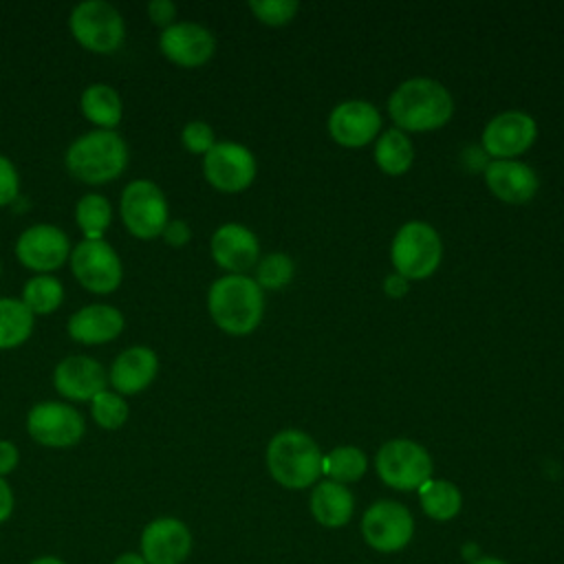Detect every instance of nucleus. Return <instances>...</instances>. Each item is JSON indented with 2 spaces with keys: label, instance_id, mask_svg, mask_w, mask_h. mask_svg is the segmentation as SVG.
Returning a JSON list of instances; mask_svg holds the SVG:
<instances>
[{
  "label": "nucleus",
  "instance_id": "1",
  "mask_svg": "<svg viewBox=\"0 0 564 564\" xmlns=\"http://www.w3.org/2000/svg\"><path fill=\"white\" fill-rule=\"evenodd\" d=\"M388 112L399 130L427 132L449 121L454 99L436 79L414 77L394 88L388 99Z\"/></svg>",
  "mask_w": 564,
  "mask_h": 564
},
{
  "label": "nucleus",
  "instance_id": "2",
  "mask_svg": "<svg viewBox=\"0 0 564 564\" xmlns=\"http://www.w3.org/2000/svg\"><path fill=\"white\" fill-rule=\"evenodd\" d=\"M66 170L82 183L104 185L128 167V145L117 130H88L79 134L64 154Z\"/></svg>",
  "mask_w": 564,
  "mask_h": 564
},
{
  "label": "nucleus",
  "instance_id": "3",
  "mask_svg": "<svg viewBox=\"0 0 564 564\" xmlns=\"http://www.w3.org/2000/svg\"><path fill=\"white\" fill-rule=\"evenodd\" d=\"M207 311L220 330L229 335H249L262 319L264 295L253 278L227 273L212 282Z\"/></svg>",
  "mask_w": 564,
  "mask_h": 564
},
{
  "label": "nucleus",
  "instance_id": "4",
  "mask_svg": "<svg viewBox=\"0 0 564 564\" xmlns=\"http://www.w3.org/2000/svg\"><path fill=\"white\" fill-rule=\"evenodd\" d=\"M324 454L302 430H282L267 445V469L286 489H306L322 476Z\"/></svg>",
  "mask_w": 564,
  "mask_h": 564
},
{
  "label": "nucleus",
  "instance_id": "5",
  "mask_svg": "<svg viewBox=\"0 0 564 564\" xmlns=\"http://www.w3.org/2000/svg\"><path fill=\"white\" fill-rule=\"evenodd\" d=\"M68 29L75 42L97 55L115 53L126 40V22L119 9L106 0H84L73 7Z\"/></svg>",
  "mask_w": 564,
  "mask_h": 564
},
{
  "label": "nucleus",
  "instance_id": "6",
  "mask_svg": "<svg viewBox=\"0 0 564 564\" xmlns=\"http://www.w3.org/2000/svg\"><path fill=\"white\" fill-rule=\"evenodd\" d=\"M119 216L128 234L139 240L159 238L170 220V207L163 189L150 178L130 181L119 200Z\"/></svg>",
  "mask_w": 564,
  "mask_h": 564
},
{
  "label": "nucleus",
  "instance_id": "7",
  "mask_svg": "<svg viewBox=\"0 0 564 564\" xmlns=\"http://www.w3.org/2000/svg\"><path fill=\"white\" fill-rule=\"evenodd\" d=\"M443 245L436 229L423 220L405 223L390 247V260L394 264V273L405 280H423L436 271L441 264Z\"/></svg>",
  "mask_w": 564,
  "mask_h": 564
},
{
  "label": "nucleus",
  "instance_id": "8",
  "mask_svg": "<svg viewBox=\"0 0 564 564\" xmlns=\"http://www.w3.org/2000/svg\"><path fill=\"white\" fill-rule=\"evenodd\" d=\"M375 467L379 478L399 491H419L434 469L430 452L410 438L386 441L375 456Z\"/></svg>",
  "mask_w": 564,
  "mask_h": 564
},
{
  "label": "nucleus",
  "instance_id": "9",
  "mask_svg": "<svg viewBox=\"0 0 564 564\" xmlns=\"http://www.w3.org/2000/svg\"><path fill=\"white\" fill-rule=\"evenodd\" d=\"M70 271L75 280L95 295H108L123 280V262L119 253L104 240H79L70 251Z\"/></svg>",
  "mask_w": 564,
  "mask_h": 564
},
{
  "label": "nucleus",
  "instance_id": "10",
  "mask_svg": "<svg viewBox=\"0 0 564 564\" xmlns=\"http://www.w3.org/2000/svg\"><path fill=\"white\" fill-rule=\"evenodd\" d=\"M29 436L53 449L73 447L82 441L86 432L84 416L77 408L64 401H40L26 414Z\"/></svg>",
  "mask_w": 564,
  "mask_h": 564
},
{
  "label": "nucleus",
  "instance_id": "11",
  "mask_svg": "<svg viewBox=\"0 0 564 564\" xmlns=\"http://www.w3.org/2000/svg\"><path fill=\"white\" fill-rule=\"evenodd\" d=\"M414 518L397 500H377L361 516V538L379 553H397L410 544Z\"/></svg>",
  "mask_w": 564,
  "mask_h": 564
},
{
  "label": "nucleus",
  "instance_id": "12",
  "mask_svg": "<svg viewBox=\"0 0 564 564\" xmlns=\"http://www.w3.org/2000/svg\"><path fill=\"white\" fill-rule=\"evenodd\" d=\"M203 174L212 187L225 194L247 189L256 178V156L236 141H216L203 156Z\"/></svg>",
  "mask_w": 564,
  "mask_h": 564
},
{
  "label": "nucleus",
  "instance_id": "13",
  "mask_svg": "<svg viewBox=\"0 0 564 564\" xmlns=\"http://www.w3.org/2000/svg\"><path fill=\"white\" fill-rule=\"evenodd\" d=\"M70 240L64 229L51 223L26 227L15 240V258L35 273H51L64 267L70 258Z\"/></svg>",
  "mask_w": 564,
  "mask_h": 564
},
{
  "label": "nucleus",
  "instance_id": "14",
  "mask_svg": "<svg viewBox=\"0 0 564 564\" xmlns=\"http://www.w3.org/2000/svg\"><path fill=\"white\" fill-rule=\"evenodd\" d=\"M192 546L194 538L189 527L174 516L150 520L139 538V553L148 564H183Z\"/></svg>",
  "mask_w": 564,
  "mask_h": 564
},
{
  "label": "nucleus",
  "instance_id": "15",
  "mask_svg": "<svg viewBox=\"0 0 564 564\" xmlns=\"http://www.w3.org/2000/svg\"><path fill=\"white\" fill-rule=\"evenodd\" d=\"M159 51L176 66L196 68L212 59L216 51V37L207 26L198 22H174L161 31Z\"/></svg>",
  "mask_w": 564,
  "mask_h": 564
},
{
  "label": "nucleus",
  "instance_id": "16",
  "mask_svg": "<svg viewBox=\"0 0 564 564\" xmlns=\"http://www.w3.org/2000/svg\"><path fill=\"white\" fill-rule=\"evenodd\" d=\"M538 137V123L531 115L507 110L496 115L482 130V148L496 159H513L527 152Z\"/></svg>",
  "mask_w": 564,
  "mask_h": 564
},
{
  "label": "nucleus",
  "instance_id": "17",
  "mask_svg": "<svg viewBox=\"0 0 564 564\" xmlns=\"http://www.w3.org/2000/svg\"><path fill=\"white\" fill-rule=\"evenodd\" d=\"M379 130L381 115L370 101H341L333 108L328 117V132L344 148H361L375 141Z\"/></svg>",
  "mask_w": 564,
  "mask_h": 564
},
{
  "label": "nucleus",
  "instance_id": "18",
  "mask_svg": "<svg viewBox=\"0 0 564 564\" xmlns=\"http://www.w3.org/2000/svg\"><path fill=\"white\" fill-rule=\"evenodd\" d=\"M214 262L234 275H245L258 264L260 242L256 234L240 223L220 225L209 242Z\"/></svg>",
  "mask_w": 564,
  "mask_h": 564
},
{
  "label": "nucleus",
  "instance_id": "19",
  "mask_svg": "<svg viewBox=\"0 0 564 564\" xmlns=\"http://www.w3.org/2000/svg\"><path fill=\"white\" fill-rule=\"evenodd\" d=\"M55 390L68 401L95 399L108 386L106 368L88 355H68L53 370Z\"/></svg>",
  "mask_w": 564,
  "mask_h": 564
},
{
  "label": "nucleus",
  "instance_id": "20",
  "mask_svg": "<svg viewBox=\"0 0 564 564\" xmlns=\"http://www.w3.org/2000/svg\"><path fill=\"white\" fill-rule=\"evenodd\" d=\"M159 375V357L150 346H130L121 350L108 370V383L121 397H132L150 388Z\"/></svg>",
  "mask_w": 564,
  "mask_h": 564
},
{
  "label": "nucleus",
  "instance_id": "21",
  "mask_svg": "<svg viewBox=\"0 0 564 564\" xmlns=\"http://www.w3.org/2000/svg\"><path fill=\"white\" fill-rule=\"evenodd\" d=\"M123 326H126L123 313L117 306L101 304V302L82 306L66 322L68 337L84 346H99V344L115 341L123 333Z\"/></svg>",
  "mask_w": 564,
  "mask_h": 564
},
{
  "label": "nucleus",
  "instance_id": "22",
  "mask_svg": "<svg viewBox=\"0 0 564 564\" xmlns=\"http://www.w3.org/2000/svg\"><path fill=\"white\" fill-rule=\"evenodd\" d=\"M485 183L505 203H529L538 192V174L522 161L496 159L485 167Z\"/></svg>",
  "mask_w": 564,
  "mask_h": 564
},
{
  "label": "nucleus",
  "instance_id": "23",
  "mask_svg": "<svg viewBox=\"0 0 564 564\" xmlns=\"http://www.w3.org/2000/svg\"><path fill=\"white\" fill-rule=\"evenodd\" d=\"M308 509L317 524L326 529H337L348 524V520L352 518L355 498L346 485L326 478L313 487Z\"/></svg>",
  "mask_w": 564,
  "mask_h": 564
},
{
  "label": "nucleus",
  "instance_id": "24",
  "mask_svg": "<svg viewBox=\"0 0 564 564\" xmlns=\"http://www.w3.org/2000/svg\"><path fill=\"white\" fill-rule=\"evenodd\" d=\"M79 110L97 130H117L123 119V101L119 93L104 82L88 84L82 90Z\"/></svg>",
  "mask_w": 564,
  "mask_h": 564
},
{
  "label": "nucleus",
  "instance_id": "25",
  "mask_svg": "<svg viewBox=\"0 0 564 564\" xmlns=\"http://www.w3.org/2000/svg\"><path fill=\"white\" fill-rule=\"evenodd\" d=\"M419 502L427 518L447 522L458 516V511L463 507V496L454 482L441 480V478H430L427 482H423L419 487Z\"/></svg>",
  "mask_w": 564,
  "mask_h": 564
},
{
  "label": "nucleus",
  "instance_id": "26",
  "mask_svg": "<svg viewBox=\"0 0 564 564\" xmlns=\"http://www.w3.org/2000/svg\"><path fill=\"white\" fill-rule=\"evenodd\" d=\"M35 326L33 313L18 297H0V350L22 346Z\"/></svg>",
  "mask_w": 564,
  "mask_h": 564
},
{
  "label": "nucleus",
  "instance_id": "27",
  "mask_svg": "<svg viewBox=\"0 0 564 564\" xmlns=\"http://www.w3.org/2000/svg\"><path fill=\"white\" fill-rule=\"evenodd\" d=\"M375 161L386 174L399 176L410 170L414 161V148L399 128H390L375 143Z\"/></svg>",
  "mask_w": 564,
  "mask_h": 564
},
{
  "label": "nucleus",
  "instance_id": "28",
  "mask_svg": "<svg viewBox=\"0 0 564 564\" xmlns=\"http://www.w3.org/2000/svg\"><path fill=\"white\" fill-rule=\"evenodd\" d=\"M22 304L35 315H51L64 302V286L51 273H35L22 289Z\"/></svg>",
  "mask_w": 564,
  "mask_h": 564
},
{
  "label": "nucleus",
  "instance_id": "29",
  "mask_svg": "<svg viewBox=\"0 0 564 564\" xmlns=\"http://www.w3.org/2000/svg\"><path fill=\"white\" fill-rule=\"evenodd\" d=\"M112 220L110 200L104 194H84L75 205V223L84 240H104Z\"/></svg>",
  "mask_w": 564,
  "mask_h": 564
},
{
  "label": "nucleus",
  "instance_id": "30",
  "mask_svg": "<svg viewBox=\"0 0 564 564\" xmlns=\"http://www.w3.org/2000/svg\"><path fill=\"white\" fill-rule=\"evenodd\" d=\"M368 469L366 454L355 445H339L330 449L322 460V474L328 476V480L335 482H355L359 480Z\"/></svg>",
  "mask_w": 564,
  "mask_h": 564
},
{
  "label": "nucleus",
  "instance_id": "31",
  "mask_svg": "<svg viewBox=\"0 0 564 564\" xmlns=\"http://www.w3.org/2000/svg\"><path fill=\"white\" fill-rule=\"evenodd\" d=\"M128 403L115 390H104L95 399H90V416L101 430H119L128 421Z\"/></svg>",
  "mask_w": 564,
  "mask_h": 564
},
{
  "label": "nucleus",
  "instance_id": "32",
  "mask_svg": "<svg viewBox=\"0 0 564 564\" xmlns=\"http://www.w3.org/2000/svg\"><path fill=\"white\" fill-rule=\"evenodd\" d=\"M293 260L286 253H269L256 264V282L260 289H284L293 278Z\"/></svg>",
  "mask_w": 564,
  "mask_h": 564
},
{
  "label": "nucleus",
  "instance_id": "33",
  "mask_svg": "<svg viewBox=\"0 0 564 564\" xmlns=\"http://www.w3.org/2000/svg\"><path fill=\"white\" fill-rule=\"evenodd\" d=\"M249 9L260 22L269 26H282L295 18L300 4L295 0H251Z\"/></svg>",
  "mask_w": 564,
  "mask_h": 564
},
{
  "label": "nucleus",
  "instance_id": "34",
  "mask_svg": "<svg viewBox=\"0 0 564 564\" xmlns=\"http://www.w3.org/2000/svg\"><path fill=\"white\" fill-rule=\"evenodd\" d=\"M181 141H183L187 152L205 156L214 148L216 134H214V130H212V126L207 121L194 119V121L185 123V128L181 130Z\"/></svg>",
  "mask_w": 564,
  "mask_h": 564
},
{
  "label": "nucleus",
  "instance_id": "35",
  "mask_svg": "<svg viewBox=\"0 0 564 564\" xmlns=\"http://www.w3.org/2000/svg\"><path fill=\"white\" fill-rule=\"evenodd\" d=\"M20 194V174L13 161L0 154V207L11 205Z\"/></svg>",
  "mask_w": 564,
  "mask_h": 564
},
{
  "label": "nucleus",
  "instance_id": "36",
  "mask_svg": "<svg viewBox=\"0 0 564 564\" xmlns=\"http://www.w3.org/2000/svg\"><path fill=\"white\" fill-rule=\"evenodd\" d=\"M148 18L152 24L167 29L174 24L176 4L172 0H152V2H148Z\"/></svg>",
  "mask_w": 564,
  "mask_h": 564
},
{
  "label": "nucleus",
  "instance_id": "37",
  "mask_svg": "<svg viewBox=\"0 0 564 564\" xmlns=\"http://www.w3.org/2000/svg\"><path fill=\"white\" fill-rule=\"evenodd\" d=\"M161 238L165 240V245H170L174 249H181V247H185L192 240V229H189V225L185 220L174 218V220H167Z\"/></svg>",
  "mask_w": 564,
  "mask_h": 564
},
{
  "label": "nucleus",
  "instance_id": "38",
  "mask_svg": "<svg viewBox=\"0 0 564 564\" xmlns=\"http://www.w3.org/2000/svg\"><path fill=\"white\" fill-rule=\"evenodd\" d=\"M20 463V449L13 441L0 438V476H9Z\"/></svg>",
  "mask_w": 564,
  "mask_h": 564
},
{
  "label": "nucleus",
  "instance_id": "39",
  "mask_svg": "<svg viewBox=\"0 0 564 564\" xmlns=\"http://www.w3.org/2000/svg\"><path fill=\"white\" fill-rule=\"evenodd\" d=\"M15 509V496H13V489L11 485L7 482V478L0 476V524L7 522L11 518Z\"/></svg>",
  "mask_w": 564,
  "mask_h": 564
},
{
  "label": "nucleus",
  "instance_id": "40",
  "mask_svg": "<svg viewBox=\"0 0 564 564\" xmlns=\"http://www.w3.org/2000/svg\"><path fill=\"white\" fill-rule=\"evenodd\" d=\"M383 291H386V295L399 300V297H403V295L410 291V280H405V278L399 275V273H390V275L386 278V282H383Z\"/></svg>",
  "mask_w": 564,
  "mask_h": 564
},
{
  "label": "nucleus",
  "instance_id": "41",
  "mask_svg": "<svg viewBox=\"0 0 564 564\" xmlns=\"http://www.w3.org/2000/svg\"><path fill=\"white\" fill-rule=\"evenodd\" d=\"M112 564H148V562L141 557V553H137V551H126V553L117 555Z\"/></svg>",
  "mask_w": 564,
  "mask_h": 564
},
{
  "label": "nucleus",
  "instance_id": "42",
  "mask_svg": "<svg viewBox=\"0 0 564 564\" xmlns=\"http://www.w3.org/2000/svg\"><path fill=\"white\" fill-rule=\"evenodd\" d=\"M29 564H66V562L62 557H57V555H40L35 560H31Z\"/></svg>",
  "mask_w": 564,
  "mask_h": 564
},
{
  "label": "nucleus",
  "instance_id": "43",
  "mask_svg": "<svg viewBox=\"0 0 564 564\" xmlns=\"http://www.w3.org/2000/svg\"><path fill=\"white\" fill-rule=\"evenodd\" d=\"M469 564H507V562H505V560H500V557H494V555H482V557L471 560Z\"/></svg>",
  "mask_w": 564,
  "mask_h": 564
},
{
  "label": "nucleus",
  "instance_id": "44",
  "mask_svg": "<svg viewBox=\"0 0 564 564\" xmlns=\"http://www.w3.org/2000/svg\"><path fill=\"white\" fill-rule=\"evenodd\" d=\"M0 273H2V264H0Z\"/></svg>",
  "mask_w": 564,
  "mask_h": 564
}]
</instances>
